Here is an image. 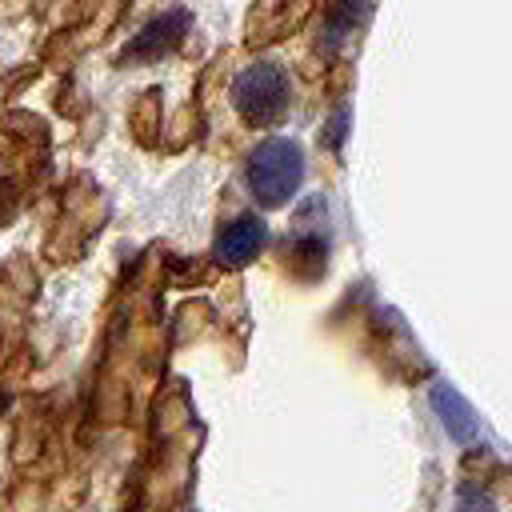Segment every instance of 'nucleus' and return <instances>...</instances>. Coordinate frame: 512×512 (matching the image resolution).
<instances>
[{
  "mask_svg": "<svg viewBox=\"0 0 512 512\" xmlns=\"http://www.w3.org/2000/svg\"><path fill=\"white\" fill-rule=\"evenodd\" d=\"M304 180V152L296 140L272 136L248 156V188L264 208H280L296 196Z\"/></svg>",
  "mask_w": 512,
  "mask_h": 512,
  "instance_id": "f257e3e1",
  "label": "nucleus"
},
{
  "mask_svg": "<svg viewBox=\"0 0 512 512\" xmlns=\"http://www.w3.org/2000/svg\"><path fill=\"white\" fill-rule=\"evenodd\" d=\"M232 104L248 124H272L288 108V76L280 64H248L232 84Z\"/></svg>",
  "mask_w": 512,
  "mask_h": 512,
  "instance_id": "f03ea898",
  "label": "nucleus"
},
{
  "mask_svg": "<svg viewBox=\"0 0 512 512\" xmlns=\"http://www.w3.org/2000/svg\"><path fill=\"white\" fill-rule=\"evenodd\" d=\"M264 240H268V224L260 216H236V220H228L220 228V236L212 244V256L224 268H244L248 260H256Z\"/></svg>",
  "mask_w": 512,
  "mask_h": 512,
  "instance_id": "7ed1b4c3",
  "label": "nucleus"
},
{
  "mask_svg": "<svg viewBox=\"0 0 512 512\" xmlns=\"http://www.w3.org/2000/svg\"><path fill=\"white\" fill-rule=\"evenodd\" d=\"M432 408H436L444 432H448L456 444H476V440H480V416L472 412V404H468L456 388L436 384V388H432Z\"/></svg>",
  "mask_w": 512,
  "mask_h": 512,
  "instance_id": "20e7f679",
  "label": "nucleus"
},
{
  "mask_svg": "<svg viewBox=\"0 0 512 512\" xmlns=\"http://www.w3.org/2000/svg\"><path fill=\"white\" fill-rule=\"evenodd\" d=\"M184 32H188V12H164V16H156V20L128 44L124 60H156V56L172 52Z\"/></svg>",
  "mask_w": 512,
  "mask_h": 512,
  "instance_id": "39448f33",
  "label": "nucleus"
},
{
  "mask_svg": "<svg viewBox=\"0 0 512 512\" xmlns=\"http://www.w3.org/2000/svg\"><path fill=\"white\" fill-rule=\"evenodd\" d=\"M284 256H288V268L300 276V280H316L324 272V256H328V240L324 236H296L284 244Z\"/></svg>",
  "mask_w": 512,
  "mask_h": 512,
  "instance_id": "423d86ee",
  "label": "nucleus"
},
{
  "mask_svg": "<svg viewBox=\"0 0 512 512\" xmlns=\"http://www.w3.org/2000/svg\"><path fill=\"white\" fill-rule=\"evenodd\" d=\"M456 508H460V512H492V504H488V496H472L468 488L460 492V500H456Z\"/></svg>",
  "mask_w": 512,
  "mask_h": 512,
  "instance_id": "0eeeda50",
  "label": "nucleus"
}]
</instances>
